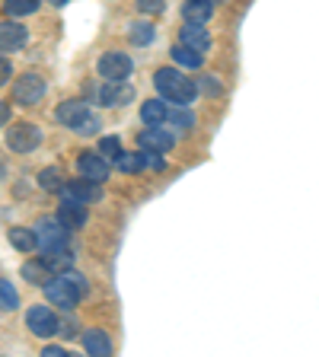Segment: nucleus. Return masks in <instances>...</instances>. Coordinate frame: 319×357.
<instances>
[{
	"label": "nucleus",
	"mask_w": 319,
	"mask_h": 357,
	"mask_svg": "<svg viewBox=\"0 0 319 357\" xmlns=\"http://www.w3.org/2000/svg\"><path fill=\"white\" fill-rule=\"evenodd\" d=\"M42 354H45V357H64V354H67V348H58V344H48V348H45Z\"/></svg>",
	"instance_id": "nucleus-35"
},
{
	"label": "nucleus",
	"mask_w": 319,
	"mask_h": 357,
	"mask_svg": "<svg viewBox=\"0 0 319 357\" xmlns=\"http://www.w3.org/2000/svg\"><path fill=\"white\" fill-rule=\"evenodd\" d=\"M138 147H141V150H156V153H166V150L176 147V137H172L166 128H160V125H147L141 134H138Z\"/></svg>",
	"instance_id": "nucleus-13"
},
{
	"label": "nucleus",
	"mask_w": 319,
	"mask_h": 357,
	"mask_svg": "<svg viewBox=\"0 0 319 357\" xmlns=\"http://www.w3.org/2000/svg\"><path fill=\"white\" fill-rule=\"evenodd\" d=\"M205 89H208L211 96H221V93H223L221 80H214V77H205Z\"/></svg>",
	"instance_id": "nucleus-34"
},
{
	"label": "nucleus",
	"mask_w": 319,
	"mask_h": 357,
	"mask_svg": "<svg viewBox=\"0 0 319 357\" xmlns=\"http://www.w3.org/2000/svg\"><path fill=\"white\" fill-rule=\"evenodd\" d=\"M45 287V297L48 303H54L58 310H74L80 303V297L87 294V281H83L80 271H61V275H52L48 281L42 284Z\"/></svg>",
	"instance_id": "nucleus-2"
},
{
	"label": "nucleus",
	"mask_w": 319,
	"mask_h": 357,
	"mask_svg": "<svg viewBox=\"0 0 319 357\" xmlns=\"http://www.w3.org/2000/svg\"><path fill=\"white\" fill-rule=\"evenodd\" d=\"M54 119H58V125H64L67 131L74 134H99V128H103V119H99L96 112L89 109V102H83V99H64V102L54 109Z\"/></svg>",
	"instance_id": "nucleus-3"
},
{
	"label": "nucleus",
	"mask_w": 319,
	"mask_h": 357,
	"mask_svg": "<svg viewBox=\"0 0 319 357\" xmlns=\"http://www.w3.org/2000/svg\"><path fill=\"white\" fill-rule=\"evenodd\" d=\"M211 13H214V3H211V0H186V3H182V20L186 22H201V26H205V22L211 20Z\"/></svg>",
	"instance_id": "nucleus-17"
},
{
	"label": "nucleus",
	"mask_w": 319,
	"mask_h": 357,
	"mask_svg": "<svg viewBox=\"0 0 319 357\" xmlns=\"http://www.w3.org/2000/svg\"><path fill=\"white\" fill-rule=\"evenodd\" d=\"M87 93L93 96V102L105 105V109H115V105H128L134 99V89L125 80H105L99 86H87Z\"/></svg>",
	"instance_id": "nucleus-6"
},
{
	"label": "nucleus",
	"mask_w": 319,
	"mask_h": 357,
	"mask_svg": "<svg viewBox=\"0 0 319 357\" xmlns=\"http://www.w3.org/2000/svg\"><path fill=\"white\" fill-rule=\"evenodd\" d=\"M112 163H115V169H119V172H141L144 169L141 153H125V150H121V153L115 156Z\"/></svg>",
	"instance_id": "nucleus-26"
},
{
	"label": "nucleus",
	"mask_w": 319,
	"mask_h": 357,
	"mask_svg": "<svg viewBox=\"0 0 319 357\" xmlns=\"http://www.w3.org/2000/svg\"><path fill=\"white\" fill-rule=\"evenodd\" d=\"M42 144V128L36 121H13L7 128V147L13 153H32Z\"/></svg>",
	"instance_id": "nucleus-5"
},
{
	"label": "nucleus",
	"mask_w": 319,
	"mask_h": 357,
	"mask_svg": "<svg viewBox=\"0 0 319 357\" xmlns=\"http://www.w3.org/2000/svg\"><path fill=\"white\" fill-rule=\"evenodd\" d=\"M61 201L93 204V201H103V188H99V182H89V178H74V182L61 185Z\"/></svg>",
	"instance_id": "nucleus-10"
},
{
	"label": "nucleus",
	"mask_w": 319,
	"mask_h": 357,
	"mask_svg": "<svg viewBox=\"0 0 319 357\" xmlns=\"http://www.w3.org/2000/svg\"><path fill=\"white\" fill-rule=\"evenodd\" d=\"M166 121H172L176 128H195V115L192 112H182V109H170L166 112Z\"/></svg>",
	"instance_id": "nucleus-28"
},
{
	"label": "nucleus",
	"mask_w": 319,
	"mask_h": 357,
	"mask_svg": "<svg viewBox=\"0 0 319 357\" xmlns=\"http://www.w3.org/2000/svg\"><path fill=\"white\" fill-rule=\"evenodd\" d=\"M154 86L160 93V99L172 105H192L195 96H198V83L182 74L179 67H160L154 74Z\"/></svg>",
	"instance_id": "nucleus-1"
},
{
	"label": "nucleus",
	"mask_w": 319,
	"mask_h": 357,
	"mask_svg": "<svg viewBox=\"0 0 319 357\" xmlns=\"http://www.w3.org/2000/svg\"><path fill=\"white\" fill-rule=\"evenodd\" d=\"M179 45H188V48H195V52L205 54L211 48V36L201 22H186V26L179 29Z\"/></svg>",
	"instance_id": "nucleus-14"
},
{
	"label": "nucleus",
	"mask_w": 319,
	"mask_h": 357,
	"mask_svg": "<svg viewBox=\"0 0 319 357\" xmlns=\"http://www.w3.org/2000/svg\"><path fill=\"white\" fill-rule=\"evenodd\" d=\"M77 172H80L83 178H89V182H99V185H103L105 178H109L112 166L103 153H80L77 156Z\"/></svg>",
	"instance_id": "nucleus-11"
},
{
	"label": "nucleus",
	"mask_w": 319,
	"mask_h": 357,
	"mask_svg": "<svg viewBox=\"0 0 319 357\" xmlns=\"http://www.w3.org/2000/svg\"><path fill=\"white\" fill-rule=\"evenodd\" d=\"M10 77H13V67H10L7 58H0V86H3V83H10Z\"/></svg>",
	"instance_id": "nucleus-33"
},
{
	"label": "nucleus",
	"mask_w": 319,
	"mask_h": 357,
	"mask_svg": "<svg viewBox=\"0 0 319 357\" xmlns=\"http://www.w3.org/2000/svg\"><path fill=\"white\" fill-rule=\"evenodd\" d=\"M172 61H176L179 67H188V70H201L205 54L195 52V48H188V45H176V48H172Z\"/></svg>",
	"instance_id": "nucleus-19"
},
{
	"label": "nucleus",
	"mask_w": 319,
	"mask_h": 357,
	"mask_svg": "<svg viewBox=\"0 0 319 357\" xmlns=\"http://www.w3.org/2000/svg\"><path fill=\"white\" fill-rule=\"evenodd\" d=\"M45 89H48V83L42 80V74L26 70V74H20L16 77V83H13V99L20 105H36V102H42Z\"/></svg>",
	"instance_id": "nucleus-7"
},
{
	"label": "nucleus",
	"mask_w": 319,
	"mask_h": 357,
	"mask_svg": "<svg viewBox=\"0 0 319 357\" xmlns=\"http://www.w3.org/2000/svg\"><path fill=\"white\" fill-rule=\"evenodd\" d=\"M22 278H26L29 284H45L48 278H52V271H48V265H45L42 259H32V261L22 265Z\"/></svg>",
	"instance_id": "nucleus-21"
},
{
	"label": "nucleus",
	"mask_w": 319,
	"mask_h": 357,
	"mask_svg": "<svg viewBox=\"0 0 319 357\" xmlns=\"http://www.w3.org/2000/svg\"><path fill=\"white\" fill-rule=\"evenodd\" d=\"M16 306H20L16 287L7 281V278H0V310H16Z\"/></svg>",
	"instance_id": "nucleus-27"
},
{
	"label": "nucleus",
	"mask_w": 319,
	"mask_h": 357,
	"mask_svg": "<svg viewBox=\"0 0 319 357\" xmlns=\"http://www.w3.org/2000/svg\"><path fill=\"white\" fill-rule=\"evenodd\" d=\"M96 150L105 156V160H115V156L121 153V141H119V137H99V147Z\"/></svg>",
	"instance_id": "nucleus-29"
},
{
	"label": "nucleus",
	"mask_w": 319,
	"mask_h": 357,
	"mask_svg": "<svg viewBox=\"0 0 319 357\" xmlns=\"http://www.w3.org/2000/svg\"><path fill=\"white\" fill-rule=\"evenodd\" d=\"M154 26L150 22H131V29H128V38H131V45H150L154 42Z\"/></svg>",
	"instance_id": "nucleus-25"
},
{
	"label": "nucleus",
	"mask_w": 319,
	"mask_h": 357,
	"mask_svg": "<svg viewBox=\"0 0 319 357\" xmlns=\"http://www.w3.org/2000/svg\"><path fill=\"white\" fill-rule=\"evenodd\" d=\"M96 74L103 80H128L134 74V61L125 52H105L96 64Z\"/></svg>",
	"instance_id": "nucleus-8"
},
{
	"label": "nucleus",
	"mask_w": 319,
	"mask_h": 357,
	"mask_svg": "<svg viewBox=\"0 0 319 357\" xmlns=\"http://www.w3.org/2000/svg\"><path fill=\"white\" fill-rule=\"evenodd\" d=\"M42 261L48 265L52 275H61V271H67V268L74 265V255L67 252V249H52V252H42Z\"/></svg>",
	"instance_id": "nucleus-20"
},
{
	"label": "nucleus",
	"mask_w": 319,
	"mask_h": 357,
	"mask_svg": "<svg viewBox=\"0 0 319 357\" xmlns=\"http://www.w3.org/2000/svg\"><path fill=\"white\" fill-rule=\"evenodd\" d=\"M166 112H170V105H166L163 99H147V102L141 105V121L144 125H163Z\"/></svg>",
	"instance_id": "nucleus-18"
},
{
	"label": "nucleus",
	"mask_w": 319,
	"mask_h": 357,
	"mask_svg": "<svg viewBox=\"0 0 319 357\" xmlns=\"http://www.w3.org/2000/svg\"><path fill=\"white\" fill-rule=\"evenodd\" d=\"M83 348H87V354H93V357H109L112 354V342H109V335H105L103 328H89V332H83Z\"/></svg>",
	"instance_id": "nucleus-16"
},
{
	"label": "nucleus",
	"mask_w": 319,
	"mask_h": 357,
	"mask_svg": "<svg viewBox=\"0 0 319 357\" xmlns=\"http://www.w3.org/2000/svg\"><path fill=\"white\" fill-rule=\"evenodd\" d=\"M10 125V105L7 102H0V128Z\"/></svg>",
	"instance_id": "nucleus-36"
},
{
	"label": "nucleus",
	"mask_w": 319,
	"mask_h": 357,
	"mask_svg": "<svg viewBox=\"0 0 319 357\" xmlns=\"http://www.w3.org/2000/svg\"><path fill=\"white\" fill-rule=\"evenodd\" d=\"M10 243H13V249H20V252H36V233L26 230V227H13V230H10Z\"/></svg>",
	"instance_id": "nucleus-22"
},
{
	"label": "nucleus",
	"mask_w": 319,
	"mask_h": 357,
	"mask_svg": "<svg viewBox=\"0 0 319 357\" xmlns=\"http://www.w3.org/2000/svg\"><path fill=\"white\" fill-rule=\"evenodd\" d=\"M42 0H3V13L7 16H29L38 10Z\"/></svg>",
	"instance_id": "nucleus-24"
},
{
	"label": "nucleus",
	"mask_w": 319,
	"mask_h": 357,
	"mask_svg": "<svg viewBox=\"0 0 319 357\" xmlns=\"http://www.w3.org/2000/svg\"><path fill=\"white\" fill-rule=\"evenodd\" d=\"M58 335H64V338H74V335H77V322L74 319L58 322Z\"/></svg>",
	"instance_id": "nucleus-32"
},
{
	"label": "nucleus",
	"mask_w": 319,
	"mask_h": 357,
	"mask_svg": "<svg viewBox=\"0 0 319 357\" xmlns=\"http://www.w3.org/2000/svg\"><path fill=\"white\" fill-rule=\"evenodd\" d=\"M163 0H138V10L141 13H163Z\"/></svg>",
	"instance_id": "nucleus-31"
},
{
	"label": "nucleus",
	"mask_w": 319,
	"mask_h": 357,
	"mask_svg": "<svg viewBox=\"0 0 319 357\" xmlns=\"http://www.w3.org/2000/svg\"><path fill=\"white\" fill-rule=\"evenodd\" d=\"M138 153H141V163L147 166V169H163L166 166V160H163V153H156V150H138Z\"/></svg>",
	"instance_id": "nucleus-30"
},
{
	"label": "nucleus",
	"mask_w": 319,
	"mask_h": 357,
	"mask_svg": "<svg viewBox=\"0 0 319 357\" xmlns=\"http://www.w3.org/2000/svg\"><path fill=\"white\" fill-rule=\"evenodd\" d=\"M58 316H54L48 306L36 303L29 312H26V328H29L36 338H52V335H58Z\"/></svg>",
	"instance_id": "nucleus-9"
},
{
	"label": "nucleus",
	"mask_w": 319,
	"mask_h": 357,
	"mask_svg": "<svg viewBox=\"0 0 319 357\" xmlns=\"http://www.w3.org/2000/svg\"><path fill=\"white\" fill-rule=\"evenodd\" d=\"M58 220L64 223L67 230H80L83 223H87V204H77V201H61Z\"/></svg>",
	"instance_id": "nucleus-15"
},
{
	"label": "nucleus",
	"mask_w": 319,
	"mask_h": 357,
	"mask_svg": "<svg viewBox=\"0 0 319 357\" xmlns=\"http://www.w3.org/2000/svg\"><path fill=\"white\" fill-rule=\"evenodd\" d=\"M52 3H54V7H64V3H67V0H52Z\"/></svg>",
	"instance_id": "nucleus-37"
},
{
	"label": "nucleus",
	"mask_w": 319,
	"mask_h": 357,
	"mask_svg": "<svg viewBox=\"0 0 319 357\" xmlns=\"http://www.w3.org/2000/svg\"><path fill=\"white\" fill-rule=\"evenodd\" d=\"M29 42V32L22 22H13V20H3L0 22V54H13L20 48H26Z\"/></svg>",
	"instance_id": "nucleus-12"
},
{
	"label": "nucleus",
	"mask_w": 319,
	"mask_h": 357,
	"mask_svg": "<svg viewBox=\"0 0 319 357\" xmlns=\"http://www.w3.org/2000/svg\"><path fill=\"white\" fill-rule=\"evenodd\" d=\"M36 233V249L38 252H52V249H67V227L58 217H42L32 227Z\"/></svg>",
	"instance_id": "nucleus-4"
},
{
	"label": "nucleus",
	"mask_w": 319,
	"mask_h": 357,
	"mask_svg": "<svg viewBox=\"0 0 319 357\" xmlns=\"http://www.w3.org/2000/svg\"><path fill=\"white\" fill-rule=\"evenodd\" d=\"M38 185H42L45 192H61V185H64V176H61L58 166H45V169L38 172Z\"/></svg>",
	"instance_id": "nucleus-23"
}]
</instances>
